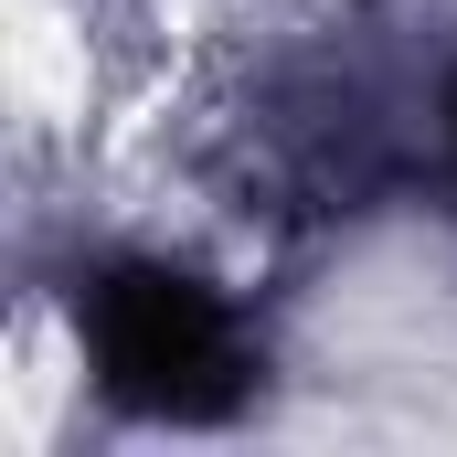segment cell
I'll return each mask as SVG.
<instances>
[{"instance_id": "obj_1", "label": "cell", "mask_w": 457, "mask_h": 457, "mask_svg": "<svg viewBox=\"0 0 457 457\" xmlns=\"http://www.w3.org/2000/svg\"><path fill=\"white\" fill-rule=\"evenodd\" d=\"M86 361H96V383L128 415H170V426L224 415L245 394V372H255L234 309L203 277H170V266L96 277V298H86Z\"/></svg>"}]
</instances>
